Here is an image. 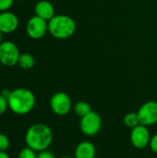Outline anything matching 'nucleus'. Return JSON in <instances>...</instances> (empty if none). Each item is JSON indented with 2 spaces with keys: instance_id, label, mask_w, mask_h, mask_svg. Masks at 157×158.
<instances>
[{
  "instance_id": "f257e3e1",
  "label": "nucleus",
  "mask_w": 157,
  "mask_h": 158,
  "mask_svg": "<svg viewBox=\"0 0 157 158\" xmlns=\"http://www.w3.org/2000/svg\"><path fill=\"white\" fill-rule=\"evenodd\" d=\"M54 140L51 128L43 123H35L28 128L25 134L26 146L39 153L48 150Z\"/></svg>"
},
{
  "instance_id": "f03ea898",
  "label": "nucleus",
  "mask_w": 157,
  "mask_h": 158,
  "mask_svg": "<svg viewBox=\"0 0 157 158\" xmlns=\"http://www.w3.org/2000/svg\"><path fill=\"white\" fill-rule=\"evenodd\" d=\"M8 101L9 110L19 116H24L31 112L35 106L34 94L27 88H17L11 91Z\"/></svg>"
},
{
  "instance_id": "7ed1b4c3",
  "label": "nucleus",
  "mask_w": 157,
  "mask_h": 158,
  "mask_svg": "<svg viewBox=\"0 0 157 158\" xmlns=\"http://www.w3.org/2000/svg\"><path fill=\"white\" fill-rule=\"evenodd\" d=\"M76 22L67 15H55L48 21V31L56 39L70 38L76 31Z\"/></svg>"
},
{
  "instance_id": "20e7f679",
  "label": "nucleus",
  "mask_w": 157,
  "mask_h": 158,
  "mask_svg": "<svg viewBox=\"0 0 157 158\" xmlns=\"http://www.w3.org/2000/svg\"><path fill=\"white\" fill-rule=\"evenodd\" d=\"M50 107L53 113L56 116H67L72 108L71 98L64 92H57L50 98Z\"/></svg>"
},
{
  "instance_id": "39448f33",
  "label": "nucleus",
  "mask_w": 157,
  "mask_h": 158,
  "mask_svg": "<svg viewBox=\"0 0 157 158\" xmlns=\"http://www.w3.org/2000/svg\"><path fill=\"white\" fill-rule=\"evenodd\" d=\"M102 118L101 116L95 112L92 111L88 115L81 118L80 120V130L86 136H94L102 129Z\"/></svg>"
},
{
  "instance_id": "423d86ee",
  "label": "nucleus",
  "mask_w": 157,
  "mask_h": 158,
  "mask_svg": "<svg viewBox=\"0 0 157 158\" xmlns=\"http://www.w3.org/2000/svg\"><path fill=\"white\" fill-rule=\"evenodd\" d=\"M20 53L17 44L11 41L2 42L0 44V64L5 67L18 65Z\"/></svg>"
},
{
  "instance_id": "0eeeda50",
  "label": "nucleus",
  "mask_w": 157,
  "mask_h": 158,
  "mask_svg": "<svg viewBox=\"0 0 157 158\" xmlns=\"http://www.w3.org/2000/svg\"><path fill=\"white\" fill-rule=\"evenodd\" d=\"M48 31V21L34 15L26 24V32L28 36L33 40L43 38Z\"/></svg>"
},
{
  "instance_id": "6e6552de",
  "label": "nucleus",
  "mask_w": 157,
  "mask_h": 158,
  "mask_svg": "<svg viewBox=\"0 0 157 158\" xmlns=\"http://www.w3.org/2000/svg\"><path fill=\"white\" fill-rule=\"evenodd\" d=\"M140 123L146 127L153 126L157 123V102L148 101L143 104L137 112Z\"/></svg>"
},
{
  "instance_id": "1a4fd4ad",
  "label": "nucleus",
  "mask_w": 157,
  "mask_h": 158,
  "mask_svg": "<svg viewBox=\"0 0 157 158\" xmlns=\"http://www.w3.org/2000/svg\"><path fill=\"white\" fill-rule=\"evenodd\" d=\"M151 133L148 130V127L144 125H138L137 127L131 129L130 139L133 147L136 149H144L147 147L151 141Z\"/></svg>"
},
{
  "instance_id": "9d476101",
  "label": "nucleus",
  "mask_w": 157,
  "mask_h": 158,
  "mask_svg": "<svg viewBox=\"0 0 157 158\" xmlns=\"http://www.w3.org/2000/svg\"><path fill=\"white\" fill-rule=\"evenodd\" d=\"M19 18L9 10L0 12V31L5 34L14 32L19 27Z\"/></svg>"
},
{
  "instance_id": "9b49d317",
  "label": "nucleus",
  "mask_w": 157,
  "mask_h": 158,
  "mask_svg": "<svg viewBox=\"0 0 157 158\" xmlns=\"http://www.w3.org/2000/svg\"><path fill=\"white\" fill-rule=\"evenodd\" d=\"M96 147L90 141L81 142L75 148L74 157L75 158H95Z\"/></svg>"
},
{
  "instance_id": "f8f14e48",
  "label": "nucleus",
  "mask_w": 157,
  "mask_h": 158,
  "mask_svg": "<svg viewBox=\"0 0 157 158\" xmlns=\"http://www.w3.org/2000/svg\"><path fill=\"white\" fill-rule=\"evenodd\" d=\"M35 15L49 21L55 16V8L51 2L47 0H40L34 6Z\"/></svg>"
},
{
  "instance_id": "ddd939ff",
  "label": "nucleus",
  "mask_w": 157,
  "mask_h": 158,
  "mask_svg": "<svg viewBox=\"0 0 157 158\" xmlns=\"http://www.w3.org/2000/svg\"><path fill=\"white\" fill-rule=\"evenodd\" d=\"M35 65V58L34 56L30 54V53H23L20 54L19 61H18V66L25 70L31 69Z\"/></svg>"
},
{
  "instance_id": "4468645a",
  "label": "nucleus",
  "mask_w": 157,
  "mask_h": 158,
  "mask_svg": "<svg viewBox=\"0 0 157 158\" xmlns=\"http://www.w3.org/2000/svg\"><path fill=\"white\" fill-rule=\"evenodd\" d=\"M73 110L75 112V114L80 117L82 118L86 115H88L90 112H92V106L89 103L85 102V101H79L75 104V106H73Z\"/></svg>"
},
{
  "instance_id": "2eb2a0df",
  "label": "nucleus",
  "mask_w": 157,
  "mask_h": 158,
  "mask_svg": "<svg viewBox=\"0 0 157 158\" xmlns=\"http://www.w3.org/2000/svg\"><path fill=\"white\" fill-rule=\"evenodd\" d=\"M123 122H124V125L130 129H133L141 124L139 116L135 112H130V113L126 114L123 118Z\"/></svg>"
},
{
  "instance_id": "dca6fc26",
  "label": "nucleus",
  "mask_w": 157,
  "mask_h": 158,
  "mask_svg": "<svg viewBox=\"0 0 157 158\" xmlns=\"http://www.w3.org/2000/svg\"><path fill=\"white\" fill-rule=\"evenodd\" d=\"M18 158H37V152H35L33 149L26 146L20 150L19 153Z\"/></svg>"
},
{
  "instance_id": "f3484780",
  "label": "nucleus",
  "mask_w": 157,
  "mask_h": 158,
  "mask_svg": "<svg viewBox=\"0 0 157 158\" xmlns=\"http://www.w3.org/2000/svg\"><path fill=\"white\" fill-rule=\"evenodd\" d=\"M10 142L6 135L0 133V152H6V150L9 148Z\"/></svg>"
},
{
  "instance_id": "a211bd4d",
  "label": "nucleus",
  "mask_w": 157,
  "mask_h": 158,
  "mask_svg": "<svg viewBox=\"0 0 157 158\" xmlns=\"http://www.w3.org/2000/svg\"><path fill=\"white\" fill-rule=\"evenodd\" d=\"M7 109H9L8 108V101H7V98H6L5 96H3L0 94V116L3 115V114H5Z\"/></svg>"
},
{
  "instance_id": "6ab92c4d",
  "label": "nucleus",
  "mask_w": 157,
  "mask_h": 158,
  "mask_svg": "<svg viewBox=\"0 0 157 158\" xmlns=\"http://www.w3.org/2000/svg\"><path fill=\"white\" fill-rule=\"evenodd\" d=\"M13 4L14 0H0V12L9 10Z\"/></svg>"
},
{
  "instance_id": "aec40b11",
  "label": "nucleus",
  "mask_w": 157,
  "mask_h": 158,
  "mask_svg": "<svg viewBox=\"0 0 157 158\" xmlns=\"http://www.w3.org/2000/svg\"><path fill=\"white\" fill-rule=\"evenodd\" d=\"M37 158H56V156L52 152L48 150H44L37 153Z\"/></svg>"
},
{
  "instance_id": "412c9836",
  "label": "nucleus",
  "mask_w": 157,
  "mask_h": 158,
  "mask_svg": "<svg viewBox=\"0 0 157 158\" xmlns=\"http://www.w3.org/2000/svg\"><path fill=\"white\" fill-rule=\"evenodd\" d=\"M149 146L151 148V150L157 155V133L155 134L154 136H152L151 138V141H150V143H149Z\"/></svg>"
},
{
  "instance_id": "4be33fe9",
  "label": "nucleus",
  "mask_w": 157,
  "mask_h": 158,
  "mask_svg": "<svg viewBox=\"0 0 157 158\" xmlns=\"http://www.w3.org/2000/svg\"><path fill=\"white\" fill-rule=\"evenodd\" d=\"M10 93H11V91H10V90L6 89V90H3V91L1 92V94H2L3 96H5L6 98H8V97H9V95H10Z\"/></svg>"
},
{
  "instance_id": "5701e85b",
  "label": "nucleus",
  "mask_w": 157,
  "mask_h": 158,
  "mask_svg": "<svg viewBox=\"0 0 157 158\" xmlns=\"http://www.w3.org/2000/svg\"><path fill=\"white\" fill-rule=\"evenodd\" d=\"M0 158H10L6 152H0Z\"/></svg>"
},
{
  "instance_id": "b1692460",
  "label": "nucleus",
  "mask_w": 157,
  "mask_h": 158,
  "mask_svg": "<svg viewBox=\"0 0 157 158\" xmlns=\"http://www.w3.org/2000/svg\"><path fill=\"white\" fill-rule=\"evenodd\" d=\"M2 34H3V33L0 31V44H1V43L3 42V41H2Z\"/></svg>"
},
{
  "instance_id": "393cba45",
  "label": "nucleus",
  "mask_w": 157,
  "mask_h": 158,
  "mask_svg": "<svg viewBox=\"0 0 157 158\" xmlns=\"http://www.w3.org/2000/svg\"><path fill=\"white\" fill-rule=\"evenodd\" d=\"M61 158H75V157H70V156H64V157H61Z\"/></svg>"
}]
</instances>
